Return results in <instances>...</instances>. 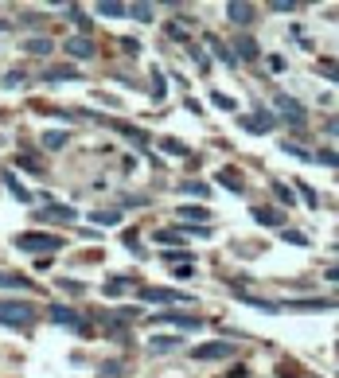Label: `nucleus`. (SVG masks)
<instances>
[{"label":"nucleus","instance_id":"nucleus-37","mask_svg":"<svg viewBox=\"0 0 339 378\" xmlns=\"http://www.w3.org/2000/svg\"><path fill=\"white\" fill-rule=\"evenodd\" d=\"M121 47H125V55H137V51H141V43H137V39H121Z\"/></svg>","mask_w":339,"mask_h":378},{"label":"nucleus","instance_id":"nucleus-7","mask_svg":"<svg viewBox=\"0 0 339 378\" xmlns=\"http://www.w3.org/2000/svg\"><path fill=\"white\" fill-rule=\"evenodd\" d=\"M273 113H266V110H254V113H246L242 117V129L246 133H273Z\"/></svg>","mask_w":339,"mask_h":378},{"label":"nucleus","instance_id":"nucleus-21","mask_svg":"<svg viewBox=\"0 0 339 378\" xmlns=\"http://www.w3.org/2000/svg\"><path fill=\"white\" fill-rule=\"evenodd\" d=\"M125 289H133V281H125V277H109L102 293H106V296H121Z\"/></svg>","mask_w":339,"mask_h":378},{"label":"nucleus","instance_id":"nucleus-5","mask_svg":"<svg viewBox=\"0 0 339 378\" xmlns=\"http://www.w3.org/2000/svg\"><path fill=\"white\" fill-rule=\"evenodd\" d=\"M137 296L148 305H183L187 300V293H176V289H137Z\"/></svg>","mask_w":339,"mask_h":378},{"label":"nucleus","instance_id":"nucleus-11","mask_svg":"<svg viewBox=\"0 0 339 378\" xmlns=\"http://www.w3.org/2000/svg\"><path fill=\"white\" fill-rule=\"evenodd\" d=\"M226 16H231V24L246 27L250 20H254V8H250L246 0H231V4H226Z\"/></svg>","mask_w":339,"mask_h":378},{"label":"nucleus","instance_id":"nucleus-25","mask_svg":"<svg viewBox=\"0 0 339 378\" xmlns=\"http://www.w3.org/2000/svg\"><path fill=\"white\" fill-rule=\"evenodd\" d=\"M156 242L160 246H180L183 242V231H156Z\"/></svg>","mask_w":339,"mask_h":378},{"label":"nucleus","instance_id":"nucleus-41","mask_svg":"<svg viewBox=\"0 0 339 378\" xmlns=\"http://www.w3.org/2000/svg\"><path fill=\"white\" fill-rule=\"evenodd\" d=\"M164 32H168L172 39H183V24H168V27H164Z\"/></svg>","mask_w":339,"mask_h":378},{"label":"nucleus","instance_id":"nucleus-31","mask_svg":"<svg viewBox=\"0 0 339 378\" xmlns=\"http://www.w3.org/2000/svg\"><path fill=\"white\" fill-rule=\"evenodd\" d=\"M16 164H20L24 172H32V176H39V172H43V168H39V160H32V156H20Z\"/></svg>","mask_w":339,"mask_h":378},{"label":"nucleus","instance_id":"nucleus-18","mask_svg":"<svg viewBox=\"0 0 339 378\" xmlns=\"http://www.w3.org/2000/svg\"><path fill=\"white\" fill-rule=\"evenodd\" d=\"M51 47H55V43H51L47 36H36V39H27V43H24L27 55H51Z\"/></svg>","mask_w":339,"mask_h":378},{"label":"nucleus","instance_id":"nucleus-4","mask_svg":"<svg viewBox=\"0 0 339 378\" xmlns=\"http://www.w3.org/2000/svg\"><path fill=\"white\" fill-rule=\"evenodd\" d=\"M191 355L199 359V363H211V359H231V355H234V343H226V340L199 343V347H191Z\"/></svg>","mask_w":339,"mask_h":378},{"label":"nucleus","instance_id":"nucleus-24","mask_svg":"<svg viewBox=\"0 0 339 378\" xmlns=\"http://www.w3.org/2000/svg\"><path fill=\"white\" fill-rule=\"evenodd\" d=\"M90 222H97V226H113V222H121V215H117V211H94Z\"/></svg>","mask_w":339,"mask_h":378},{"label":"nucleus","instance_id":"nucleus-8","mask_svg":"<svg viewBox=\"0 0 339 378\" xmlns=\"http://www.w3.org/2000/svg\"><path fill=\"white\" fill-rule=\"evenodd\" d=\"M74 207H62V203H51V207H39V222H74Z\"/></svg>","mask_w":339,"mask_h":378},{"label":"nucleus","instance_id":"nucleus-2","mask_svg":"<svg viewBox=\"0 0 339 378\" xmlns=\"http://www.w3.org/2000/svg\"><path fill=\"white\" fill-rule=\"evenodd\" d=\"M16 246L27 250V254H43V257H47V254H59V250H62V238L32 231V234H16Z\"/></svg>","mask_w":339,"mask_h":378},{"label":"nucleus","instance_id":"nucleus-38","mask_svg":"<svg viewBox=\"0 0 339 378\" xmlns=\"http://www.w3.org/2000/svg\"><path fill=\"white\" fill-rule=\"evenodd\" d=\"M301 196L308 199V207H316V191H312V187H308V183H301Z\"/></svg>","mask_w":339,"mask_h":378},{"label":"nucleus","instance_id":"nucleus-15","mask_svg":"<svg viewBox=\"0 0 339 378\" xmlns=\"http://www.w3.org/2000/svg\"><path fill=\"white\" fill-rule=\"evenodd\" d=\"M234 51H238L242 59H250V62H254L257 55H261V47H257V39H250V36H238V39H234Z\"/></svg>","mask_w":339,"mask_h":378},{"label":"nucleus","instance_id":"nucleus-12","mask_svg":"<svg viewBox=\"0 0 339 378\" xmlns=\"http://www.w3.org/2000/svg\"><path fill=\"white\" fill-rule=\"evenodd\" d=\"M94 12L97 16H109V20H117V16H129V4H121V0H97Z\"/></svg>","mask_w":339,"mask_h":378},{"label":"nucleus","instance_id":"nucleus-44","mask_svg":"<svg viewBox=\"0 0 339 378\" xmlns=\"http://www.w3.org/2000/svg\"><path fill=\"white\" fill-rule=\"evenodd\" d=\"M327 281H336L339 285V265H327Z\"/></svg>","mask_w":339,"mask_h":378},{"label":"nucleus","instance_id":"nucleus-35","mask_svg":"<svg viewBox=\"0 0 339 378\" xmlns=\"http://www.w3.org/2000/svg\"><path fill=\"white\" fill-rule=\"evenodd\" d=\"M183 196H207L203 183H183Z\"/></svg>","mask_w":339,"mask_h":378},{"label":"nucleus","instance_id":"nucleus-36","mask_svg":"<svg viewBox=\"0 0 339 378\" xmlns=\"http://www.w3.org/2000/svg\"><path fill=\"white\" fill-rule=\"evenodd\" d=\"M222 183H226V187H234V191H242V183H238V176H234V172H222Z\"/></svg>","mask_w":339,"mask_h":378},{"label":"nucleus","instance_id":"nucleus-14","mask_svg":"<svg viewBox=\"0 0 339 378\" xmlns=\"http://www.w3.org/2000/svg\"><path fill=\"white\" fill-rule=\"evenodd\" d=\"M102 121H106V117H102ZM106 125H113V129H117V133H125V137H129V141H133V145H141V148L148 145L145 129H137V125H121V121H106Z\"/></svg>","mask_w":339,"mask_h":378},{"label":"nucleus","instance_id":"nucleus-34","mask_svg":"<svg viewBox=\"0 0 339 378\" xmlns=\"http://www.w3.org/2000/svg\"><path fill=\"white\" fill-rule=\"evenodd\" d=\"M172 273H176V277H191L195 269H191V261H180V265H172Z\"/></svg>","mask_w":339,"mask_h":378},{"label":"nucleus","instance_id":"nucleus-6","mask_svg":"<svg viewBox=\"0 0 339 378\" xmlns=\"http://www.w3.org/2000/svg\"><path fill=\"white\" fill-rule=\"evenodd\" d=\"M277 102V113L285 117L289 125H304V117H308V110H304L296 98H289V94H281V98H273Z\"/></svg>","mask_w":339,"mask_h":378},{"label":"nucleus","instance_id":"nucleus-29","mask_svg":"<svg viewBox=\"0 0 339 378\" xmlns=\"http://www.w3.org/2000/svg\"><path fill=\"white\" fill-rule=\"evenodd\" d=\"M211 102H215L218 110H226V113H234V98H226V94H218V90H215V94H211Z\"/></svg>","mask_w":339,"mask_h":378},{"label":"nucleus","instance_id":"nucleus-32","mask_svg":"<svg viewBox=\"0 0 339 378\" xmlns=\"http://www.w3.org/2000/svg\"><path fill=\"white\" fill-rule=\"evenodd\" d=\"M273 191H277V199L285 203V207H292V191L285 187V183H273Z\"/></svg>","mask_w":339,"mask_h":378},{"label":"nucleus","instance_id":"nucleus-22","mask_svg":"<svg viewBox=\"0 0 339 378\" xmlns=\"http://www.w3.org/2000/svg\"><path fill=\"white\" fill-rule=\"evenodd\" d=\"M176 215H180L183 222H187V219H191V222H207V211H203V207H187V203H183Z\"/></svg>","mask_w":339,"mask_h":378},{"label":"nucleus","instance_id":"nucleus-3","mask_svg":"<svg viewBox=\"0 0 339 378\" xmlns=\"http://www.w3.org/2000/svg\"><path fill=\"white\" fill-rule=\"evenodd\" d=\"M47 316L55 320L59 328H71V331H78V335H86V331H90V324H86V320L78 316L74 308H67V305H51V308H47Z\"/></svg>","mask_w":339,"mask_h":378},{"label":"nucleus","instance_id":"nucleus-23","mask_svg":"<svg viewBox=\"0 0 339 378\" xmlns=\"http://www.w3.org/2000/svg\"><path fill=\"white\" fill-rule=\"evenodd\" d=\"M129 16L141 24H152V4H129Z\"/></svg>","mask_w":339,"mask_h":378},{"label":"nucleus","instance_id":"nucleus-17","mask_svg":"<svg viewBox=\"0 0 339 378\" xmlns=\"http://www.w3.org/2000/svg\"><path fill=\"white\" fill-rule=\"evenodd\" d=\"M0 289H36V285L20 273H0Z\"/></svg>","mask_w":339,"mask_h":378},{"label":"nucleus","instance_id":"nucleus-28","mask_svg":"<svg viewBox=\"0 0 339 378\" xmlns=\"http://www.w3.org/2000/svg\"><path fill=\"white\" fill-rule=\"evenodd\" d=\"M316 160H320V164H327V168H339V152H327V148H320V152H316Z\"/></svg>","mask_w":339,"mask_h":378},{"label":"nucleus","instance_id":"nucleus-27","mask_svg":"<svg viewBox=\"0 0 339 378\" xmlns=\"http://www.w3.org/2000/svg\"><path fill=\"white\" fill-rule=\"evenodd\" d=\"M269 8H273V12H301L304 4H301V0H273Z\"/></svg>","mask_w":339,"mask_h":378},{"label":"nucleus","instance_id":"nucleus-19","mask_svg":"<svg viewBox=\"0 0 339 378\" xmlns=\"http://www.w3.org/2000/svg\"><path fill=\"white\" fill-rule=\"evenodd\" d=\"M250 215H254V219L261 222V226H273V231H281V215H273L269 207H254Z\"/></svg>","mask_w":339,"mask_h":378},{"label":"nucleus","instance_id":"nucleus-39","mask_svg":"<svg viewBox=\"0 0 339 378\" xmlns=\"http://www.w3.org/2000/svg\"><path fill=\"white\" fill-rule=\"evenodd\" d=\"M164 148H168V152H180V156H187V148H183L180 141H164Z\"/></svg>","mask_w":339,"mask_h":378},{"label":"nucleus","instance_id":"nucleus-33","mask_svg":"<svg viewBox=\"0 0 339 378\" xmlns=\"http://www.w3.org/2000/svg\"><path fill=\"white\" fill-rule=\"evenodd\" d=\"M281 152H289V156H301V160H312V152H304V148H296V145H281Z\"/></svg>","mask_w":339,"mask_h":378},{"label":"nucleus","instance_id":"nucleus-43","mask_svg":"<svg viewBox=\"0 0 339 378\" xmlns=\"http://www.w3.org/2000/svg\"><path fill=\"white\" fill-rule=\"evenodd\" d=\"M327 133H331V137H339V117H331V121H327Z\"/></svg>","mask_w":339,"mask_h":378},{"label":"nucleus","instance_id":"nucleus-1","mask_svg":"<svg viewBox=\"0 0 339 378\" xmlns=\"http://www.w3.org/2000/svg\"><path fill=\"white\" fill-rule=\"evenodd\" d=\"M36 320V308L24 305V300H0V324L4 328H32Z\"/></svg>","mask_w":339,"mask_h":378},{"label":"nucleus","instance_id":"nucleus-42","mask_svg":"<svg viewBox=\"0 0 339 378\" xmlns=\"http://www.w3.org/2000/svg\"><path fill=\"white\" fill-rule=\"evenodd\" d=\"M269 71H285V59H281V55H269Z\"/></svg>","mask_w":339,"mask_h":378},{"label":"nucleus","instance_id":"nucleus-20","mask_svg":"<svg viewBox=\"0 0 339 378\" xmlns=\"http://www.w3.org/2000/svg\"><path fill=\"white\" fill-rule=\"evenodd\" d=\"M67 141H71V133H62V129H51V133H43V148H51V152H55V148H62Z\"/></svg>","mask_w":339,"mask_h":378},{"label":"nucleus","instance_id":"nucleus-10","mask_svg":"<svg viewBox=\"0 0 339 378\" xmlns=\"http://www.w3.org/2000/svg\"><path fill=\"white\" fill-rule=\"evenodd\" d=\"M62 47L71 51L74 59H90V55H94V39H86V36H71V39H62Z\"/></svg>","mask_w":339,"mask_h":378},{"label":"nucleus","instance_id":"nucleus-16","mask_svg":"<svg viewBox=\"0 0 339 378\" xmlns=\"http://www.w3.org/2000/svg\"><path fill=\"white\" fill-rule=\"evenodd\" d=\"M74 78H82L74 67H55V71H43V82H74Z\"/></svg>","mask_w":339,"mask_h":378},{"label":"nucleus","instance_id":"nucleus-13","mask_svg":"<svg viewBox=\"0 0 339 378\" xmlns=\"http://www.w3.org/2000/svg\"><path fill=\"white\" fill-rule=\"evenodd\" d=\"M180 347V335H152L148 340V351H156V355H168Z\"/></svg>","mask_w":339,"mask_h":378},{"label":"nucleus","instance_id":"nucleus-9","mask_svg":"<svg viewBox=\"0 0 339 378\" xmlns=\"http://www.w3.org/2000/svg\"><path fill=\"white\" fill-rule=\"evenodd\" d=\"M156 324H176V328H183V331H199L203 328V320H195V316H176V312H156Z\"/></svg>","mask_w":339,"mask_h":378},{"label":"nucleus","instance_id":"nucleus-26","mask_svg":"<svg viewBox=\"0 0 339 378\" xmlns=\"http://www.w3.org/2000/svg\"><path fill=\"white\" fill-rule=\"evenodd\" d=\"M152 94H156V102H164V94H168V82H164V71H152Z\"/></svg>","mask_w":339,"mask_h":378},{"label":"nucleus","instance_id":"nucleus-40","mask_svg":"<svg viewBox=\"0 0 339 378\" xmlns=\"http://www.w3.org/2000/svg\"><path fill=\"white\" fill-rule=\"evenodd\" d=\"M59 289H67V293H74V296H78V293H82V285H78V281H62V285H59Z\"/></svg>","mask_w":339,"mask_h":378},{"label":"nucleus","instance_id":"nucleus-30","mask_svg":"<svg viewBox=\"0 0 339 378\" xmlns=\"http://www.w3.org/2000/svg\"><path fill=\"white\" fill-rule=\"evenodd\" d=\"M320 74H327L331 82H339V67H336L331 59H320Z\"/></svg>","mask_w":339,"mask_h":378}]
</instances>
